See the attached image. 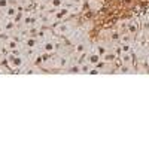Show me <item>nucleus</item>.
<instances>
[{"mask_svg": "<svg viewBox=\"0 0 149 149\" xmlns=\"http://www.w3.org/2000/svg\"><path fill=\"white\" fill-rule=\"evenodd\" d=\"M8 64L12 70H19L24 66V60L21 54L18 51H10V54L8 55Z\"/></svg>", "mask_w": 149, "mask_h": 149, "instance_id": "f257e3e1", "label": "nucleus"}, {"mask_svg": "<svg viewBox=\"0 0 149 149\" xmlns=\"http://www.w3.org/2000/svg\"><path fill=\"white\" fill-rule=\"evenodd\" d=\"M121 63L122 66L125 67H131L133 63H134V57H133V52H121Z\"/></svg>", "mask_w": 149, "mask_h": 149, "instance_id": "f03ea898", "label": "nucleus"}, {"mask_svg": "<svg viewBox=\"0 0 149 149\" xmlns=\"http://www.w3.org/2000/svg\"><path fill=\"white\" fill-rule=\"evenodd\" d=\"M100 61H102V55L98 52H95V51H93V52H90L88 55H86V63L91 64V66H97Z\"/></svg>", "mask_w": 149, "mask_h": 149, "instance_id": "7ed1b4c3", "label": "nucleus"}, {"mask_svg": "<svg viewBox=\"0 0 149 149\" xmlns=\"http://www.w3.org/2000/svg\"><path fill=\"white\" fill-rule=\"evenodd\" d=\"M54 31H55L57 34H60V36H64V34H67V33L70 31V24H67V22H60V24H57V26H55Z\"/></svg>", "mask_w": 149, "mask_h": 149, "instance_id": "20e7f679", "label": "nucleus"}, {"mask_svg": "<svg viewBox=\"0 0 149 149\" xmlns=\"http://www.w3.org/2000/svg\"><path fill=\"white\" fill-rule=\"evenodd\" d=\"M5 48L8 49V51H18V49H19V42H18V39L9 37V39L5 42Z\"/></svg>", "mask_w": 149, "mask_h": 149, "instance_id": "39448f33", "label": "nucleus"}, {"mask_svg": "<svg viewBox=\"0 0 149 149\" xmlns=\"http://www.w3.org/2000/svg\"><path fill=\"white\" fill-rule=\"evenodd\" d=\"M115 60H116V54H115L113 51H106V52L102 55V61H104L106 64H109V63H113Z\"/></svg>", "mask_w": 149, "mask_h": 149, "instance_id": "423d86ee", "label": "nucleus"}, {"mask_svg": "<svg viewBox=\"0 0 149 149\" xmlns=\"http://www.w3.org/2000/svg\"><path fill=\"white\" fill-rule=\"evenodd\" d=\"M42 49L45 54H52L55 51V43L52 40H45L43 45H42Z\"/></svg>", "mask_w": 149, "mask_h": 149, "instance_id": "0eeeda50", "label": "nucleus"}, {"mask_svg": "<svg viewBox=\"0 0 149 149\" xmlns=\"http://www.w3.org/2000/svg\"><path fill=\"white\" fill-rule=\"evenodd\" d=\"M3 12H5V17H8V18H14L15 14L18 12V8H15V6H8Z\"/></svg>", "mask_w": 149, "mask_h": 149, "instance_id": "6e6552de", "label": "nucleus"}, {"mask_svg": "<svg viewBox=\"0 0 149 149\" xmlns=\"http://www.w3.org/2000/svg\"><path fill=\"white\" fill-rule=\"evenodd\" d=\"M137 31H139V24L137 22H130L128 27H127V33L134 36V34H137Z\"/></svg>", "mask_w": 149, "mask_h": 149, "instance_id": "1a4fd4ad", "label": "nucleus"}, {"mask_svg": "<svg viewBox=\"0 0 149 149\" xmlns=\"http://www.w3.org/2000/svg\"><path fill=\"white\" fill-rule=\"evenodd\" d=\"M24 45L27 48H36L37 46V39L36 37H26L24 39Z\"/></svg>", "mask_w": 149, "mask_h": 149, "instance_id": "9d476101", "label": "nucleus"}, {"mask_svg": "<svg viewBox=\"0 0 149 149\" xmlns=\"http://www.w3.org/2000/svg\"><path fill=\"white\" fill-rule=\"evenodd\" d=\"M34 22H36L34 17H31V15H24L22 24H24L26 27H31V26H34Z\"/></svg>", "mask_w": 149, "mask_h": 149, "instance_id": "9b49d317", "label": "nucleus"}, {"mask_svg": "<svg viewBox=\"0 0 149 149\" xmlns=\"http://www.w3.org/2000/svg\"><path fill=\"white\" fill-rule=\"evenodd\" d=\"M49 5H51V8L54 9H60V8H63V0H48Z\"/></svg>", "mask_w": 149, "mask_h": 149, "instance_id": "f8f14e48", "label": "nucleus"}, {"mask_svg": "<svg viewBox=\"0 0 149 149\" xmlns=\"http://www.w3.org/2000/svg\"><path fill=\"white\" fill-rule=\"evenodd\" d=\"M94 51H95V52H98L100 55H103V54L107 51V49H106V46H103V45H97V46L94 48Z\"/></svg>", "mask_w": 149, "mask_h": 149, "instance_id": "ddd939ff", "label": "nucleus"}, {"mask_svg": "<svg viewBox=\"0 0 149 149\" xmlns=\"http://www.w3.org/2000/svg\"><path fill=\"white\" fill-rule=\"evenodd\" d=\"M131 51V43H121V52H130Z\"/></svg>", "mask_w": 149, "mask_h": 149, "instance_id": "4468645a", "label": "nucleus"}, {"mask_svg": "<svg viewBox=\"0 0 149 149\" xmlns=\"http://www.w3.org/2000/svg\"><path fill=\"white\" fill-rule=\"evenodd\" d=\"M8 6H10L9 0H0V10H5Z\"/></svg>", "mask_w": 149, "mask_h": 149, "instance_id": "2eb2a0df", "label": "nucleus"}, {"mask_svg": "<svg viewBox=\"0 0 149 149\" xmlns=\"http://www.w3.org/2000/svg\"><path fill=\"white\" fill-rule=\"evenodd\" d=\"M131 34H127V36H122L121 37V43H131Z\"/></svg>", "mask_w": 149, "mask_h": 149, "instance_id": "dca6fc26", "label": "nucleus"}, {"mask_svg": "<svg viewBox=\"0 0 149 149\" xmlns=\"http://www.w3.org/2000/svg\"><path fill=\"white\" fill-rule=\"evenodd\" d=\"M84 49H85V45H84V43H79V45L76 46V52H78V54H82Z\"/></svg>", "mask_w": 149, "mask_h": 149, "instance_id": "f3484780", "label": "nucleus"}, {"mask_svg": "<svg viewBox=\"0 0 149 149\" xmlns=\"http://www.w3.org/2000/svg\"><path fill=\"white\" fill-rule=\"evenodd\" d=\"M5 33V27H3V24L0 22V34H3Z\"/></svg>", "mask_w": 149, "mask_h": 149, "instance_id": "a211bd4d", "label": "nucleus"}, {"mask_svg": "<svg viewBox=\"0 0 149 149\" xmlns=\"http://www.w3.org/2000/svg\"><path fill=\"white\" fill-rule=\"evenodd\" d=\"M3 57H5V54H3V51H2V49H0V61L3 60Z\"/></svg>", "mask_w": 149, "mask_h": 149, "instance_id": "6ab92c4d", "label": "nucleus"}, {"mask_svg": "<svg viewBox=\"0 0 149 149\" xmlns=\"http://www.w3.org/2000/svg\"><path fill=\"white\" fill-rule=\"evenodd\" d=\"M36 2H37V3H46L48 0H36Z\"/></svg>", "mask_w": 149, "mask_h": 149, "instance_id": "aec40b11", "label": "nucleus"}, {"mask_svg": "<svg viewBox=\"0 0 149 149\" xmlns=\"http://www.w3.org/2000/svg\"><path fill=\"white\" fill-rule=\"evenodd\" d=\"M10 2H17V0H10Z\"/></svg>", "mask_w": 149, "mask_h": 149, "instance_id": "412c9836", "label": "nucleus"}]
</instances>
